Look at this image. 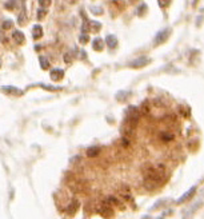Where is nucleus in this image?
I'll return each instance as SVG.
<instances>
[{
  "instance_id": "obj_1",
  "label": "nucleus",
  "mask_w": 204,
  "mask_h": 219,
  "mask_svg": "<svg viewBox=\"0 0 204 219\" xmlns=\"http://www.w3.org/2000/svg\"><path fill=\"white\" fill-rule=\"evenodd\" d=\"M135 128H136V124H134V123H129V122H127V120H124V123H123L122 127H120V132H122L123 136L129 138L131 135H134Z\"/></svg>"
},
{
  "instance_id": "obj_2",
  "label": "nucleus",
  "mask_w": 204,
  "mask_h": 219,
  "mask_svg": "<svg viewBox=\"0 0 204 219\" xmlns=\"http://www.w3.org/2000/svg\"><path fill=\"white\" fill-rule=\"evenodd\" d=\"M169 35H171V30L165 28V30L160 31V32H157V33H156V36H155V40H153V43H155L156 45L163 44V43H165L167 40H168Z\"/></svg>"
},
{
  "instance_id": "obj_3",
  "label": "nucleus",
  "mask_w": 204,
  "mask_h": 219,
  "mask_svg": "<svg viewBox=\"0 0 204 219\" xmlns=\"http://www.w3.org/2000/svg\"><path fill=\"white\" fill-rule=\"evenodd\" d=\"M196 190H197V186H193V187H191V189L188 190V191H185V192L180 196V198L176 199V205H181V203H185V202H187L188 199H191V198H192V196L195 195Z\"/></svg>"
},
{
  "instance_id": "obj_4",
  "label": "nucleus",
  "mask_w": 204,
  "mask_h": 219,
  "mask_svg": "<svg viewBox=\"0 0 204 219\" xmlns=\"http://www.w3.org/2000/svg\"><path fill=\"white\" fill-rule=\"evenodd\" d=\"M148 63H150V59L147 56H139L129 63V67H132V68H141V67H146Z\"/></svg>"
},
{
  "instance_id": "obj_5",
  "label": "nucleus",
  "mask_w": 204,
  "mask_h": 219,
  "mask_svg": "<svg viewBox=\"0 0 204 219\" xmlns=\"http://www.w3.org/2000/svg\"><path fill=\"white\" fill-rule=\"evenodd\" d=\"M2 90L4 92H7V94H11V95H16V96H20V95H23L24 92L20 90V88H16L14 87V86H3Z\"/></svg>"
},
{
  "instance_id": "obj_6",
  "label": "nucleus",
  "mask_w": 204,
  "mask_h": 219,
  "mask_svg": "<svg viewBox=\"0 0 204 219\" xmlns=\"http://www.w3.org/2000/svg\"><path fill=\"white\" fill-rule=\"evenodd\" d=\"M64 78V71L60 70V68H54L51 71V79L54 82H59Z\"/></svg>"
},
{
  "instance_id": "obj_7",
  "label": "nucleus",
  "mask_w": 204,
  "mask_h": 219,
  "mask_svg": "<svg viewBox=\"0 0 204 219\" xmlns=\"http://www.w3.org/2000/svg\"><path fill=\"white\" fill-rule=\"evenodd\" d=\"M202 203H203V202H200V200H199V202H196V203H195V205L192 206V207H190V208H188L187 211L184 212V219H188V218H191V217H192V215H193V212L196 211V210H199V208H200V206H202Z\"/></svg>"
},
{
  "instance_id": "obj_8",
  "label": "nucleus",
  "mask_w": 204,
  "mask_h": 219,
  "mask_svg": "<svg viewBox=\"0 0 204 219\" xmlns=\"http://www.w3.org/2000/svg\"><path fill=\"white\" fill-rule=\"evenodd\" d=\"M78 208H79V202H78V200H72V202L67 206L66 212L68 215H73L76 211H78Z\"/></svg>"
},
{
  "instance_id": "obj_9",
  "label": "nucleus",
  "mask_w": 204,
  "mask_h": 219,
  "mask_svg": "<svg viewBox=\"0 0 204 219\" xmlns=\"http://www.w3.org/2000/svg\"><path fill=\"white\" fill-rule=\"evenodd\" d=\"M99 212H100V214L103 215V217H106V218H107V217H112V215H113L112 208H111V206L108 205V203H107V205H103V206H101L100 210H99Z\"/></svg>"
},
{
  "instance_id": "obj_10",
  "label": "nucleus",
  "mask_w": 204,
  "mask_h": 219,
  "mask_svg": "<svg viewBox=\"0 0 204 219\" xmlns=\"http://www.w3.org/2000/svg\"><path fill=\"white\" fill-rule=\"evenodd\" d=\"M169 202H171V200H169L168 198H163V199L157 200L155 205H153V207H151L150 211H156V210H159L160 207H164V206H167Z\"/></svg>"
},
{
  "instance_id": "obj_11",
  "label": "nucleus",
  "mask_w": 204,
  "mask_h": 219,
  "mask_svg": "<svg viewBox=\"0 0 204 219\" xmlns=\"http://www.w3.org/2000/svg\"><path fill=\"white\" fill-rule=\"evenodd\" d=\"M12 39H14V42L16 43V44H21V43H24V35L23 32H20V31H14V33H12Z\"/></svg>"
},
{
  "instance_id": "obj_12",
  "label": "nucleus",
  "mask_w": 204,
  "mask_h": 219,
  "mask_svg": "<svg viewBox=\"0 0 204 219\" xmlns=\"http://www.w3.org/2000/svg\"><path fill=\"white\" fill-rule=\"evenodd\" d=\"M174 138H175V135L172 134L171 131H163L162 134H160V139H162L163 142H165V143L174 140Z\"/></svg>"
},
{
  "instance_id": "obj_13",
  "label": "nucleus",
  "mask_w": 204,
  "mask_h": 219,
  "mask_svg": "<svg viewBox=\"0 0 204 219\" xmlns=\"http://www.w3.org/2000/svg\"><path fill=\"white\" fill-rule=\"evenodd\" d=\"M99 152H100V147L92 146V147H88L87 149V156L88 158H95V156L99 155Z\"/></svg>"
},
{
  "instance_id": "obj_14",
  "label": "nucleus",
  "mask_w": 204,
  "mask_h": 219,
  "mask_svg": "<svg viewBox=\"0 0 204 219\" xmlns=\"http://www.w3.org/2000/svg\"><path fill=\"white\" fill-rule=\"evenodd\" d=\"M106 43H107L108 47L112 48V50H113V48H115L116 45H117V39H116L113 35H108L107 38H106Z\"/></svg>"
},
{
  "instance_id": "obj_15",
  "label": "nucleus",
  "mask_w": 204,
  "mask_h": 219,
  "mask_svg": "<svg viewBox=\"0 0 204 219\" xmlns=\"http://www.w3.org/2000/svg\"><path fill=\"white\" fill-rule=\"evenodd\" d=\"M32 36H33V39L35 40H38V39H40L43 36V28L40 26H35L32 28Z\"/></svg>"
},
{
  "instance_id": "obj_16",
  "label": "nucleus",
  "mask_w": 204,
  "mask_h": 219,
  "mask_svg": "<svg viewBox=\"0 0 204 219\" xmlns=\"http://www.w3.org/2000/svg\"><path fill=\"white\" fill-rule=\"evenodd\" d=\"M92 44H94V50H95V51H103V48H104V42H103V40H101L100 38H96V39H95Z\"/></svg>"
},
{
  "instance_id": "obj_17",
  "label": "nucleus",
  "mask_w": 204,
  "mask_h": 219,
  "mask_svg": "<svg viewBox=\"0 0 204 219\" xmlns=\"http://www.w3.org/2000/svg\"><path fill=\"white\" fill-rule=\"evenodd\" d=\"M100 28H101V24L99 23V21H88V30L89 31L96 32V31H100Z\"/></svg>"
},
{
  "instance_id": "obj_18",
  "label": "nucleus",
  "mask_w": 204,
  "mask_h": 219,
  "mask_svg": "<svg viewBox=\"0 0 204 219\" xmlns=\"http://www.w3.org/2000/svg\"><path fill=\"white\" fill-rule=\"evenodd\" d=\"M39 61H40V66H42L43 70H48L49 68V63H48V60L45 59L44 56H40L39 58Z\"/></svg>"
},
{
  "instance_id": "obj_19",
  "label": "nucleus",
  "mask_w": 204,
  "mask_h": 219,
  "mask_svg": "<svg viewBox=\"0 0 204 219\" xmlns=\"http://www.w3.org/2000/svg\"><path fill=\"white\" fill-rule=\"evenodd\" d=\"M40 87L45 88V90H49V91H60L61 87H52V86H47V84H39Z\"/></svg>"
},
{
  "instance_id": "obj_20",
  "label": "nucleus",
  "mask_w": 204,
  "mask_h": 219,
  "mask_svg": "<svg viewBox=\"0 0 204 219\" xmlns=\"http://www.w3.org/2000/svg\"><path fill=\"white\" fill-rule=\"evenodd\" d=\"M157 3H159V5L162 8H167L169 5V3H171V0H157Z\"/></svg>"
},
{
  "instance_id": "obj_21",
  "label": "nucleus",
  "mask_w": 204,
  "mask_h": 219,
  "mask_svg": "<svg viewBox=\"0 0 204 219\" xmlns=\"http://www.w3.org/2000/svg\"><path fill=\"white\" fill-rule=\"evenodd\" d=\"M12 26H14V23H12V20H5L4 23H3V30H10Z\"/></svg>"
},
{
  "instance_id": "obj_22",
  "label": "nucleus",
  "mask_w": 204,
  "mask_h": 219,
  "mask_svg": "<svg viewBox=\"0 0 204 219\" xmlns=\"http://www.w3.org/2000/svg\"><path fill=\"white\" fill-rule=\"evenodd\" d=\"M45 14H47V11L43 10V8H39V10H38V19H39V20H42L43 17L45 16Z\"/></svg>"
},
{
  "instance_id": "obj_23",
  "label": "nucleus",
  "mask_w": 204,
  "mask_h": 219,
  "mask_svg": "<svg viewBox=\"0 0 204 219\" xmlns=\"http://www.w3.org/2000/svg\"><path fill=\"white\" fill-rule=\"evenodd\" d=\"M80 43H82V44H85V43H88V40H89V36L87 35V33H83L82 36H80Z\"/></svg>"
},
{
  "instance_id": "obj_24",
  "label": "nucleus",
  "mask_w": 204,
  "mask_h": 219,
  "mask_svg": "<svg viewBox=\"0 0 204 219\" xmlns=\"http://www.w3.org/2000/svg\"><path fill=\"white\" fill-rule=\"evenodd\" d=\"M127 95H128V92H124V91H120L119 94H116V98L119 100H124V98L127 96Z\"/></svg>"
},
{
  "instance_id": "obj_25",
  "label": "nucleus",
  "mask_w": 204,
  "mask_h": 219,
  "mask_svg": "<svg viewBox=\"0 0 204 219\" xmlns=\"http://www.w3.org/2000/svg\"><path fill=\"white\" fill-rule=\"evenodd\" d=\"M5 8H7V10H14V8H15V0L8 2L7 4H5Z\"/></svg>"
},
{
  "instance_id": "obj_26",
  "label": "nucleus",
  "mask_w": 204,
  "mask_h": 219,
  "mask_svg": "<svg viewBox=\"0 0 204 219\" xmlns=\"http://www.w3.org/2000/svg\"><path fill=\"white\" fill-rule=\"evenodd\" d=\"M91 11L94 12V14H96V12H97V15H101V14H103V10H101L100 7H91Z\"/></svg>"
},
{
  "instance_id": "obj_27",
  "label": "nucleus",
  "mask_w": 204,
  "mask_h": 219,
  "mask_svg": "<svg viewBox=\"0 0 204 219\" xmlns=\"http://www.w3.org/2000/svg\"><path fill=\"white\" fill-rule=\"evenodd\" d=\"M64 61H66V63H68V64H70L71 61H72V56H71L70 52H67V54L64 55Z\"/></svg>"
},
{
  "instance_id": "obj_28",
  "label": "nucleus",
  "mask_w": 204,
  "mask_h": 219,
  "mask_svg": "<svg viewBox=\"0 0 204 219\" xmlns=\"http://www.w3.org/2000/svg\"><path fill=\"white\" fill-rule=\"evenodd\" d=\"M39 3L42 7H48V5L51 4V0H39Z\"/></svg>"
},
{
  "instance_id": "obj_29",
  "label": "nucleus",
  "mask_w": 204,
  "mask_h": 219,
  "mask_svg": "<svg viewBox=\"0 0 204 219\" xmlns=\"http://www.w3.org/2000/svg\"><path fill=\"white\" fill-rule=\"evenodd\" d=\"M144 11H146V4H141V7L139 8V11H138V12H139V15H143V12H144Z\"/></svg>"
},
{
  "instance_id": "obj_30",
  "label": "nucleus",
  "mask_w": 204,
  "mask_h": 219,
  "mask_svg": "<svg viewBox=\"0 0 204 219\" xmlns=\"http://www.w3.org/2000/svg\"><path fill=\"white\" fill-rule=\"evenodd\" d=\"M24 21H26V17H24L23 15H20V16H19V23L21 24V23H24Z\"/></svg>"
},
{
  "instance_id": "obj_31",
  "label": "nucleus",
  "mask_w": 204,
  "mask_h": 219,
  "mask_svg": "<svg viewBox=\"0 0 204 219\" xmlns=\"http://www.w3.org/2000/svg\"><path fill=\"white\" fill-rule=\"evenodd\" d=\"M143 219H151V217H148V215H146V217H143Z\"/></svg>"
}]
</instances>
